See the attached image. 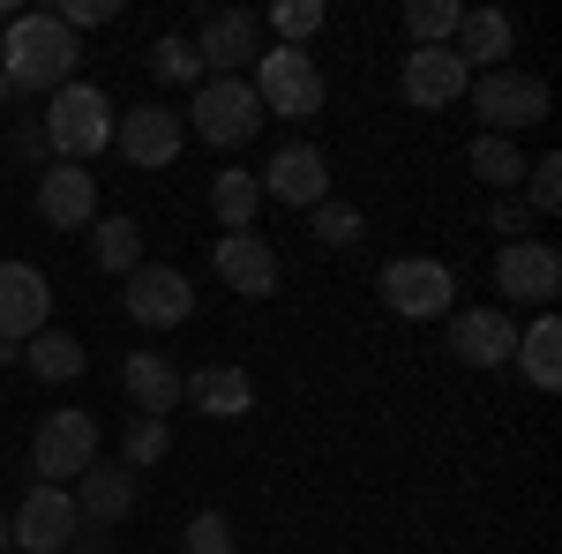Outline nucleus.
Masks as SVG:
<instances>
[{
	"mask_svg": "<svg viewBox=\"0 0 562 554\" xmlns=\"http://www.w3.org/2000/svg\"><path fill=\"white\" fill-rule=\"evenodd\" d=\"M76 31L60 23V15H15L8 31H0V76H8V98L15 90H68L76 83Z\"/></svg>",
	"mask_w": 562,
	"mask_h": 554,
	"instance_id": "obj_1",
	"label": "nucleus"
},
{
	"mask_svg": "<svg viewBox=\"0 0 562 554\" xmlns=\"http://www.w3.org/2000/svg\"><path fill=\"white\" fill-rule=\"evenodd\" d=\"M113 98L98 83H68V90H53V105H45V143L60 150V166H83V158H98L105 143H113Z\"/></svg>",
	"mask_w": 562,
	"mask_h": 554,
	"instance_id": "obj_2",
	"label": "nucleus"
},
{
	"mask_svg": "<svg viewBox=\"0 0 562 554\" xmlns=\"http://www.w3.org/2000/svg\"><path fill=\"white\" fill-rule=\"evenodd\" d=\"M256 121H262V105L240 76H203V83H195V105L180 113V128H195L211 150H240V143L256 135Z\"/></svg>",
	"mask_w": 562,
	"mask_h": 554,
	"instance_id": "obj_3",
	"label": "nucleus"
},
{
	"mask_svg": "<svg viewBox=\"0 0 562 554\" xmlns=\"http://www.w3.org/2000/svg\"><path fill=\"white\" fill-rule=\"evenodd\" d=\"M465 98H473V113L487 121L480 135H510V143H518L525 128H540V121H548V83H540V76H518V68L480 76Z\"/></svg>",
	"mask_w": 562,
	"mask_h": 554,
	"instance_id": "obj_4",
	"label": "nucleus"
},
{
	"mask_svg": "<svg viewBox=\"0 0 562 554\" xmlns=\"http://www.w3.org/2000/svg\"><path fill=\"white\" fill-rule=\"evenodd\" d=\"M256 105L270 113H285V121H307V113H323V68L307 60L301 45H270L256 60Z\"/></svg>",
	"mask_w": 562,
	"mask_h": 554,
	"instance_id": "obj_5",
	"label": "nucleus"
},
{
	"mask_svg": "<svg viewBox=\"0 0 562 554\" xmlns=\"http://www.w3.org/2000/svg\"><path fill=\"white\" fill-rule=\"evenodd\" d=\"M90 465H98V412H53V420H38V442H31V479L38 487L83 479Z\"/></svg>",
	"mask_w": 562,
	"mask_h": 554,
	"instance_id": "obj_6",
	"label": "nucleus"
},
{
	"mask_svg": "<svg viewBox=\"0 0 562 554\" xmlns=\"http://www.w3.org/2000/svg\"><path fill=\"white\" fill-rule=\"evenodd\" d=\"M76 532H83L76 495H68V487H31V495H23V510H15V524H8V547H23V554H68Z\"/></svg>",
	"mask_w": 562,
	"mask_h": 554,
	"instance_id": "obj_7",
	"label": "nucleus"
},
{
	"mask_svg": "<svg viewBox=\"0 0 562 554\" xmlns=\"http://www.w3.org/2000/svg\"><path fill=\"white\" fill-rule=\"evenodd\" d=\"M383 299L405 315V323H435V315H450V299H458V278L428 256H397L383 270Z\"/></svg>",
	"mask_w": 562,
	"mask_h": 554,
	"instance_id": "obj_8",
	"label": "nucleus"
},
{
	"mask_svg": "<svg viewBox=\"0 0 562 554\" xmlns=\"http://www.w3.org/2000/svg\"><path fill=\"white\" fill-rule=\"evenodd\" d=\"M128 315L143 330H180L195 315V285L180 278L173 262H135L128 270Z\"/></svg>",
	"mask_w": 562,
	"mask_h": 554,
	"instance_id": "obj_9",
	"label": "nucleus"
},
{
	"mask_svg": "<svg viewBox=\"0 0 562 554\" xmlns=\"http://www.w3.org/2000/svg\"><path fill=\"white\" fill-rule=\"evenodd\" d=\"M195 60L211 68V76H240V68H256L262 60V15H248V8H217V15H203V31H195Z\"/></svg>",
	"mask_w": 562,
	"mask_h": 554,
	"instance_id": "obj_10",
	"label": "nucleus"
},
{
	"mask_svg": "<svg viewBox=\"0 0 562 554\" xmlns=\"http://www.w3.org/2000/svg\"><path fill=\"white\" fill-rule=\"evenodd\" d=\"M397 83H405V105H420V113H442V105H458V98L473 90V68H465L450 45H413Z\"/></svg>",
	"mask_w": 562,
	"mask_h": 554,
	"instance_id": "obj_11",
	"label": "nucleus"
},
{
	"mask_svg": "<svg viewBox=\"0 0 562 554\" xmlns=\"http://www.w3.org/2000/svg\"><path fill=\"white\" fill-rule=\"evenodd\" d=\"M495 293L503 299H525V307H548L562 293V256L548 240H510L495 256Z\"/></svg>",
	"mask_w": 562,
	"mask_h": 554,
	"instance_id": "obj_12",
	"label": "nucleus"
},
{
	"mask_svg": "<svg viewBox=\"0 0 562 554\" xmlns=\"http://www.w3.org/2000/svg\"><path fill=\"white\" fill-rule=\"evenodd\" d=\"M53 315V285L31 262H0V344H31Z\"/></svg>",
	"mask_w": 562,
	"mask_h": 554,
	"instance_id": "obj_13",
	"label": "nucleus"
},
{
	"mask_svg": "<svg viewBox=\"0 0 562 554\" xmlns=\"http://www.w3.org/2000/svg\"><path fill=\"white\" fill-rule=\"evenodd\" d=\"M256 188L278 195V203H293V211H315V203H330V166H323L315 143H285V150L256 172Z\"/></svg>",
	"mask_w": 562,
	"mask_h": 554,
	"instance_id": "obj_14",
	"label": "nucleus"
},
{
	"mask_svg": "<svg viewBox=\"0 0 562 554\" xmlns=\"http://www.w3.org/2000/svg\"><path fill=\"white\" fill-rule=\"evenodd\" d=\"M450 352L465 368H510L518 360V323L503 307H465V315H450Z\"/></svg>",
	"mask_w": 562,
	"mask_h": 554,
	"instance_id": "obj_15",
	"label": "nucleus"
},
{
	"mask_svg": "<svg viewBox=\"0 0 562 554\" xmlns=\"http://www.w3.org/2000/svg\"><path fill=\"white\" fill-rule=\"evenodd\" d=\"M113 143L128 150V166H173L180 143H188V128H180V113H166V105H135V113H121L113 121Z\"/></svg>",
	"mask_w": 562,
	"mask_h": 554,
	"instance_id": "obj_16",
	"label": "nucleus"
},
{
	"mask_svg": "<svg viewBox=\"0 0 562 554\" xmlns=\"http://www.w3.org/2000/svg\"><path fill=\"white\" fill-rule=\"evenodd\" d=\"M211 256H217V278H225L240 299H270L278 293V248H270V240H256V233H225V240H211Z\"/></svg>",
	"mask_w": 562,
	"mask_h": 554,
	"instance_id": "obj_17",
	"label": "nucleus"
},
{
	"mask_svg": "<svg viewBox=\"0 0 562 554\" xmlns=\"http://www.w3.org/2000/svg\"><path fill=\"white\" fill-rule=\"evenodd\" d=\"M180 397H188L203 420H240V412L256 405V383H248L233 360H203L195 375H180Z\"/></svg>",
	"mask_w": 562,
	"mask_h": 554,
	"instance_id": "obj_18",
	"label": "nucleus"
},
{
	"mask_svg": "<svg viewBox=\"0 0 562 554\" xmlns=\"http://www.w3.org/2000/svg\"><path fill=\"white\" fill-rule=\"evenodd\" d=\"M38 217L45 225H60V233H76L98 217V180L83 166H45L38 172Z\"/></svg>",
	"mask_w": 562,
	"mask_h": 554,
	"instance_id": "obj_19",
	"label": "nucleus"
},
{
	"mask_svg": "<svg viewBox=\"0 0 562 554\" xmlns=\"http://www.w3.org/2000/svg\"><path fill=\"white\" fill-rule=\"evenodd\" d=\"M510 45H518V23H510L503 8H465V15H458L450 53H458L465 68H487V76H495V68L510 60Z\"/></svg>",
	"mask_w": 562,
	"mask_h": 554,
	"instance_id": "obj_20",
	"label": "nucleus"
},
{
	"mask_svg": "<svg viewBox=\"0 0 562 554\" xmlns=\"http://www.w3.org/2000/svg\"><path fill=\"white\" fill-rule=\"evenodd\" d=\"M128 510H135V472L128 465H90L83 487H76V517L105 532V524H121Z\"/></svg>",
	"mask_w": 562,
	"mask_h": 554,
	"instance_id": "obj_21",
	"label": "nucleus"
},
{
	"mask_svg": "<svg viewBox=\"0 0 562 554\" xmlns=\"http://www.w3.org/2000/svg\"><path fill=\"white\" fill-rule=\"evenodd\" d=\"M121 389L135 397V412L166 420V412L180 405V368H173V360H158V352H128V360H121Z\"/></svg>",
	"mask_w": 562,
	"mask_h": 554,
	"instance_id": "obj_22",
	"label": "nucleus"
},
{
	"mask_svg": "<svg viewBox=\"0 0 562 554\" xmlns=\"http://www.w3.org/2000/svg\"><path fill=\"white\" fill-rule=\"evenodd\" d=\"M518 368H525V383H532V389H555L562 383V323H555V315H540V323L518 338Z\"/></svg>",
	"mask_w": 562,
	"mask_h": 554,
	"instance_id": "obj_23",
	"label": "nucleus"
},
{
	"mask_svg": "<svg viewBox=\"0 0 562 554\" xmlns=\"http://www.w3.org/2000/svg\"><path fill=\"white\" fill-rule=\"evenodd\" d=\"M23 368H31L38 383H76V375H83V344L68 338V330H38V338L23 344Z\"/></svg>",
	"mask_w": 562,
	"mask_h": 554,
	"instance_id": "obj_24",
	"label": "nucleus"
},
{
	"mask_svg": "<svg viewBox=\"0 0 562 554\" xmlns=\"http://www.w3.org/2000/svg\"><path fill=\"white\" fill-rule=\"evenodd\" d=\"M211 211H217V225H225V233H248V225H256V211H262L256 172H217V180H211Z\"/></svg>",
	"mask_w": 562,
	"mask_h": 554,
	"instance_id": "obj_25",
	"label": "nucleus"
},
{
	"mask_svg": "<svg viewBox=\"0 0 562 554\" xmlns=\"http://www.w3.org/2000/svg\"><path fill=\"white\" fill-rule=\"evenodd\" d=\"M473 172L495 188V195H518L525 180V150L510 143V135H473Z\"/></svg>",
	"mask_w": 562,
	"mask_h": 554,
	"instance_id": "obj_26",
	"label": "nucleus"
},
{
	"mask_svg": "<svg viewBox=\"0 0 562 554\" xmlns=\"http://www.w3.org/2000/svg\"><path fill=\"white\" fill-rule=\"evenodd\" d=\"M90 256H98V270L128 278L135 262H143V233H135V217H98V240H90Z\"/></svg>",
	"mask_w": 562,
	"mask_h": 554,
	"instance_id": "obj_27",
	"label": "nucleus"
},
{
	"mask_svg": "<svg viewBox=\"0 0 562 554\" xmlns=\"http://www.w3.org/2000/svg\"><path fill=\"white\" fill-rule=\"evenodd\" d=\"M458 15H465L458 0H413L405 8V31H413V45H450L458 38Z\"/></svg>",
	"mask_w": 562,
	"mask_h": 554,
	"instance_id": "obj_28",
	"label": "nucleus"
},
{
	"mask_svg": "<svg viewBox=\"0 0 562 554\" xmlns=\"http://www.w3.org/2000/svg\"><path fill=\"white\" fill-rule=\"evenodd\" d=\"M150 76H158V83H203V60H195L188 38H158L150 45Z\"/></svg>",
	"mask_w": 562,
	"mask_h": 554,
	"instance_id": "obj_29",
	"label": "nucleus"
},
{
	"mask_svg": "<svg viewBox=\"0 0 562 554\" xmlns=\"http://www.w3.org/2000/svg\"><path fill=\"white\" fill-rule=\"evenodd\" d=\"M180 554H233V524H225V510H195L188 517Z\"/></svg>",
	"mask_w": 562,
	"mask_h": 554,
	"instance_id": "obj_30",
	"label": "nucleus"
},
{
	"mask_svg": "<svg viewBox=\"0 0 562 554\" xmlns=\"http://www.w3.org/2000/svg\"><path fill=\"white\" fill-rule=\"evenodd\" d=\"M166 450H173V427L166 420H150V412H143V420H128V457H121V465H158V457H166Z\"/></svg>",
	"mask_w": 562,
	"mask_h": 554,
	"instance_id": "obj_31",
	"label": "nucleus"
},
{
	"mask_svg": "<svg viewBox=\"0 0 562 554\" xmlns=\"http://www.w3.org/2000/svg\"><path fill=\"white\" fill-rule=\"evenodd\" d=\"M315 240H323V248H360V211H352V203H315Z\"/></svg>",
	"mask_w": 562,
	"mask_h": 554,
	"instance_id": "obj_32",
	"label": "nucleus"
},
{
	"mask_svg": "<svg viewBox=\"0 0 562 554\" xmlns=\"http://www.w3.org/2000/svg\"><path fill=\"white\" fill-rule=\"evenodd\" d=\"M525 211L540 217V211H562V158H540V166H525V195H518Z\"/></svg>",
	"mask_w": 562,
	"mask_h": 554,
	"instance_id": "obj_33",
	"label": "nucleus"
},
{
	"mask_svg": "<svg viewBox=\"0 0 562 554\" xmlns=\"http://www.w3.org/2000/svg\"><path fill=\"white\" fill-rule=\"evenodd\" d=\"M270 31H278V45H301L323 31V8L315 0H285V8H270Z\"/></svg>",
	"mask_w": 562,
	"mask_h": 554,
	"instance_id": "obj_34",
	"label": "nucleus"
},
{
	"mask_svg": "<svg viewBox=\"0 0 562 554\" xmlns=\"http://www.w3.org/2000/svg\"><path fill=\"white\" fill-rule=\"evenodd\" d=\"M487 217H495V233H510V240H532V211H525L518 195H495V211H487Z\"/></svg>",
	"mask_w": 562,
	"mask_h": 554,
	"instance_id": "obj_35",
	"label": "nucleus"
},
{
	"mask_svg": "<svg viewBox=\"0 0 562 554\" xmlns=\"http://www.w3.org/2000/svg\"><path fill=\"white\" fill-rule=\"evenodd\" d=\"M113 15H121V0H68V8H60V23H68V31H90V23H113Z\"/></svg>",
	"mask_w": 562,
	"mask_h": 554,
	"instance_id": "obj_36",
	"label": "nucleus"
},
{
	"mask_svg": "<svg viewBox=\"0 0 562 554\" xmlns=\"http://www.w3.org/2000/svg\"><path fill=\"white\" fill-rule=\"evenodd\" d=\"M15 150H23V158H45L53 143H45V128H15Z\"/></svg>",
	"mask_w": 562,
	"mask_h": 554,
	"instance_id": "obj_37",
	"label": "nucleus"
},
{
	"mask_svg": "<svg viewBox=\"0 0 562 554\" xmlns=\"http://www.w3.org/2000/svg\"><path fill=\"white\" fill-rule=\"evenodd\" d=\"M68 554H113V547H105L98 532H90V540H83V532H76V540H68Z\"/></svg>",
	"mask_w": 562,
	"mask_h": 554,
	"instance_id": "obj_38",
	"label": "nucleus"
},
{
	"mask_svg": "<svg viewBox=\"0 0 562 554\" xmlns=\"http://www.w3.org/2000/svg\"><path fill=\"white\" fill-rule=\"evenodd\" d=\"M0 547H8V517H0Z\"/></svg>",
	"mask_w": 562,
	"mask_h": 554,
	"instance_id": "obj_39",
	"label": "nucleus"
},
{
	"mask_svg": "<svg viewBox=\"0 0 562 554\" xmlns=\"http://www.w3.org/2000/svg\"><path fill=\"white\" fill-rule=\"evenodd\" d=\"M0 98H8V76H0Z\"/></svg>",
	"mask_w": 562,
	"mask_h": 554,
	"instance_id": "obj_40",
	"label": "nucleus"
},
{
	"mask_svg": "<svg viewBox=\"0 0 562 554\" xmlns=\"http://www.w3.org/2000/svg\"><path fill=\"white\" fill-rule=\"evenodd\" d=\"M0 31H8V23H0Z\"/></svg>",
	"mask_w": 562,
	"mask_h": 554,
	"instance_id": "obj_41",
	"label": "nucleus"
}]
</instances>
